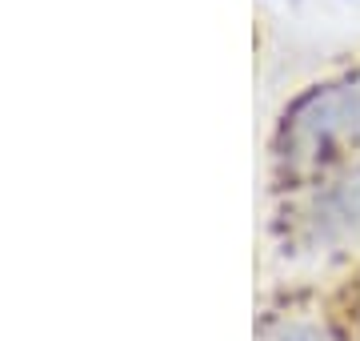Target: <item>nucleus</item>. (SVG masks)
Masks as SVG:
<instances>
[{
  "label": "nucleus",
  "instance_id": "nucleus-3",
  "mask_svg": "<svg viewBox=\"0 0 360 341\" xmlns=\"http://www.w3.org/2000/svg\"><path fill=\"white\" fill-rule=\"evenodd\" d=\"M260 341H336V337L316 317H281L260 333Z\"/></svg>",
  "mask_w": 360,
  "mask_h": 341
},
{
  "label": "nucleus",
  "instance_id": "nucleus-2",
  "mask_svg": "<svg viewBox=\"0 0 360 341\" xmlns=\"http://www.w3.org/2000/svg\"><path fill=\"white\" fill-rule=\"evenodd\" d=\"M269 233L288 257L340 253L360 241V161L272 193Z\"/></svg>",
  "mask_w": 360,
  "mask_h": 341
},
{
  "label": "nucleus",
  "instance_id": "nucleus-1",
  "mask_svg": "<svg viewBox=\"0 0 360 341\" xmlns=\"http://www.w3.org/2000/svg\"><path fill=\"white\" fill-rule=\"evenodd\" d=\"M269 193L360 161V49L300 80L281 101L264 144Z\"/></svg>",
  "mask_w": 360,
  "mask_h": 341
}]
</instances>
